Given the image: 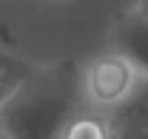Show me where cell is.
Listing matches in <instances>:
<instances>
[{"label": "cell", "instance_id": "1", "mask_svg": "<svg viewBox=\"0 0 148 139\" xmlns=\"http://www.w3.org/2000/svg\"><path fill=\"white\" fill-rule=\"evenodd\" d=\"M80 108V68L74 63L32 65L0 105V131L9 139H57Z\"/></svg>", "mask_w": 148, "mask_h": 139}, {"label": "cell", "instance_id": "2", "mask_svg": "<svg viewBox=\"0 0 148 139\" xmlns=\"http://www.w3.org/2000/svg\"><path fill=\"white\" fill-rule=\"evenodd\" d=\"M143 85V63L123 51H108L80 68V94L83 102L94 111H114L134 99Z\"/></svg>", "mask_w": 148, "mask_h": 139}, {"label": "cell", "instance_id": "3", "mask_svg": "<svg viewBox=\"0 0 148 139\" xmlns=\"http://www.w3.org/2000/svg\"><path fill=\"white\" fill-rule=\"evenodd\" d=\"M57 139H117V128L106 111L80 108Z\"/></svg>", "mask_w": 148, "mask_h": 139}, {"label": "cell", "instance_id": "4", "mask_svg": "<svg viewBox=\"0 0 148 139\" xmlns=\"http://www.w3.org/2000/svg\"><path fill=\"white\" fill-rule=\"evenodd\" d=\"M29 63L26 60H20V57H14V54L3 51L0 48V105L9 99V94L14 91V88L20 85V80L29 74Z\"/></svg>", "mask_w": 148, "mask_h": 139}, {"label": "cell", "instance_id": "5", "mask_svg": "<svg viewBox=\"0 0 148 139\" xmlns=\"http://www.w3.org/2000/svg\"><path fill=\"white\" fill-rule=\"evenodd\" d=\"M0 139H9V136H6V134H3V131H0Z\"/></svg>", "mask_w": 148, "mask_h": 139}]
</instances>
